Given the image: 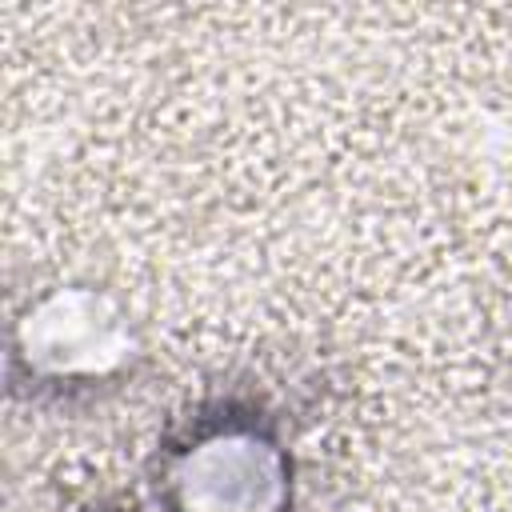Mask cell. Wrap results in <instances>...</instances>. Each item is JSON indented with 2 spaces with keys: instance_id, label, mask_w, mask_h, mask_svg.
Returning a JSON list of instances; mask_svg holds the SVG:
<instances>
[{
  "instance_id": "obj_1",
  "label": "cell",
  "mask_w": 512,
  "mask_h": 512,
  "mask_svg": "<svg viewBox=\"0 0 512 512\" xmlns=\"http://www.w3.org/2000/svg\"><path fill=\"white\" fill-rule=\"evenodd\" d=\"M156 512H296L300 468L280 412L256 392H208L156 436Z\"/></svg>"
},
{
  "instance_id": "obj_3",
  "label": "cell",
  "mask_w": 512,
  "mask_h": 512,
  "mask_svg": "<svg viewBox=\"0 0 512 512\" xmlns=\"http://www.w3.org/2000/svg\"><path fill=\"white\" fill-rule=\"evenodd\" d=\"M76 512H144V508L136 500H124V496H100V500H92V504H84Z\"/></svg>"
},
{
  "instance_id": "obj_2",
  "label": "cell",
  "mask_w": 512,
  "mask_h": 512,
  "mask_svg": "<svg viewBox=\"0 0 512 512\" xmlns=\"http://www.w3.org/2000/svg\"><path fill=\"white\" fill-rule=\"evenodd\" d=\"M144 328L128 300L96 280L60 276L32 288L8 316L4 380L36 408L100 404L144 368Z\"/></svg>"
}]
</instances>
